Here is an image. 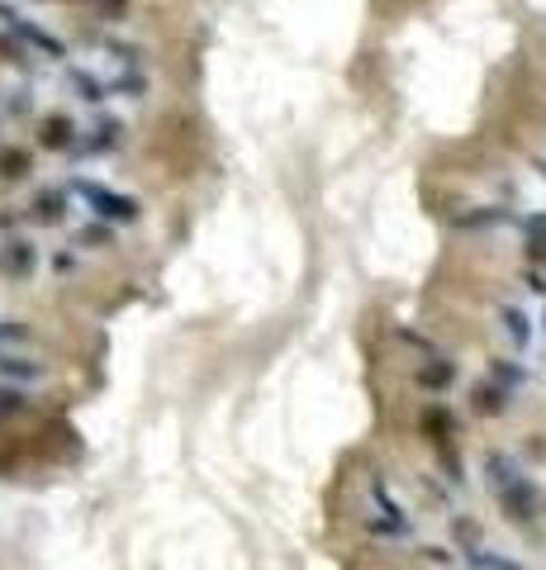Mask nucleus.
Returning a JSON list of instances; mask_svg holds the SVG:
<instances>
[{
    "instance_id": "obj_1",
    "label": "nucleus",
    "mask_w": 546,
    "mask_h": 570,
    "mask_svg": "<svg viewBox=\"0 0 546 570\" xmlns=\"http://www.w3.org/2000/svg\"><path fill=\"white\" fill-rule=\"evenodd\" d=\"M76 196L91 200V210H95V214L119 219V224H128V219L138 214V204L128 200V196H115V190H101V186H91V181H76Z\"/></svg>"
},
{
    "instance_id": "obj_2",
    "label": "nucleus",
    "mask_w": 546,
    "mask_h": 570,
    "mask_svg": "<svg viewBox=\"0 0 546 570\" xmlns=\"http://www.w3.org/2000/svg\"><path fill=\"white\" fill-rule=\"evenodd\" d=\"M0 266H6V276H29V272H34V247H29V243H6Z\"/></svg>"
},
{
    "instance_id": "obj_3",
    "label": "nucleus",
    "mask_w": 546,
    "mask_h": 570,
    "mask_svg": "<svg viewBox=\"0 0 546 570\" xmlns=\"http://www.w3.org/2000/svg\"><path fill=\"white\" fill-rule=\"evenodd\" d=\"M39 138H43V148H67V142H72V119H67V115H53V119H43Z\"/></svg>"
},
{
    "instance_id": "obj_4",
    "label": "nucleus",
    "mask_w": 546,
    "mask_h": 570,
    "mask_svg": "<svg viewBox=\"0 0 546 570\" xmlns=\"http://www.w3.org/2000/svg\"><path fill=\"white\" fill-rule=\"evenodd\" d=\"M471 404H475V414H504V390L500 386H475Z\"/></svg>"
},
{
    "instance_id": "obj_5",
    "label": "nucleus",
    "mask_w": 546,
    "mask_h": 570,
    "mask_svg": "<svg viewBox=\"0 0 546 570\" xmlns=\"http://www.w3.org/2000/svg\"><path fill=\"white\" fill-rule=\"evenodd\" d=\"M0 177H6V181L29 177V152L24 148H6V152H0Z\"/></svg>"
},
{
    "instance_id": "obj_6",
    "label": "nucleus",
    "mask_w": 546,
    "mask_h": 570,
    "mask_svg": "<svg viewBox=\"0 0 546 570\" xmlns=\"http://www.w3.org/2000/svg\"><path fill=\"white\" fill-rule=\"evenodd\" d=\"M423 433L432 442H447V437H452V414H447V409H428V414H423Z\"/></svg>"
},
{
    "instance_id": "obj_7",
    "label": "nucleus",
    "mask_w": 546,
    "mask_h": 570,
    "mask_svg": "<svg viewBox=\"0 0 546 570\" xmlns=\"http://www.w3.org/2000/svg\"><path fill=\"white\" fill-rule=\"evenodd\" d=\"M57 204H62V196H57V190H48V196H39V219H43V224H53V219L62 214Z\"/></svg>"
},
{
    "instance_id": "obj_8",
    "label": "nucleus",
    "mask_w": 546,
    "mask_h": 570,
    "mask_svg": "<svg viewBox=\"0 0 546 570\" xmlns=\"http://www.w3.org/2000/svg\"><path fill=\"white\" fill-rule=\"evenodd\" d=\"M452 376H456L452 367H428L419 380H423V386H447V380H452Z\"/></svg>"
},
{
    "instance_id": "obj_9",
    "label": "nucleus",
    "mask_w": 546,
    "mask_h": 570,
    "mask_svg": "<svg viewBox=\"0 0 546 570\" xmlns=\"http://www.w3.org/2000/svg\"><path fill=\"white\" fill-rule=\"evenodd\" d=\"M29 332L20 324H0V347H14V342H24Z\"/></svg>"
},
{
    "instance_id": "obj_10",
    "label": "nucleus",
    "mask_w": 546,
    "mask_h": 570,
    "mask_svg": "<svg viewBox=\"0 0 546 570\" xmlns=\"http://www.w3.org/2000/svg\"><path fill=\"white\" fill-rule=\"evenodd\" d=\"M494 570H518V566H500V561H494Z\"/></svg>"
}]
</instances>
